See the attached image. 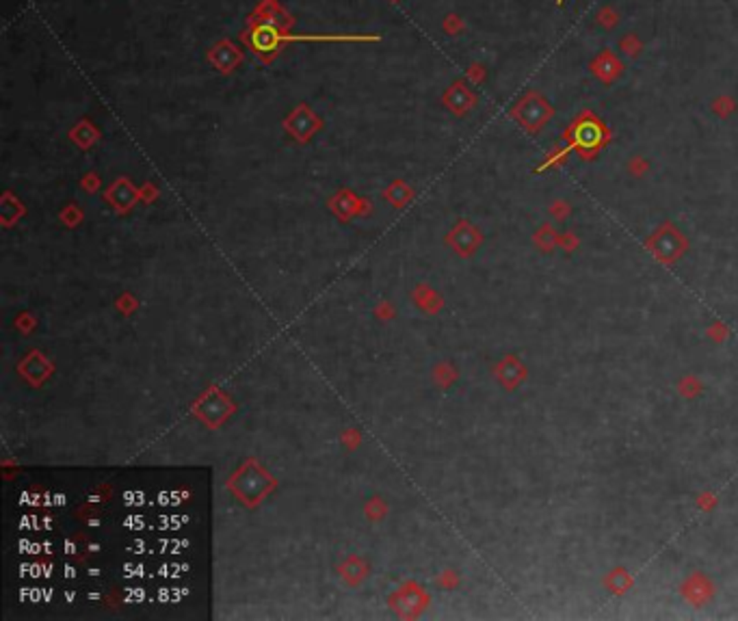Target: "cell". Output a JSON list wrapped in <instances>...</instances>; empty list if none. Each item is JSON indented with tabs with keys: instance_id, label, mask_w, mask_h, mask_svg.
<instances>
[{
	"instance_id": "6da1fadb",
	"label": "cell",
	"mask_w": 738,
	"mask_h": 621,
	"mask_svg": "<svg viewBox=\"0 0 738 621\" xmlns=\"http://www.w3.org/2000/svg\"><path fill=\"white\" fill-rule=\"evenodd\" d=\"M249 48H252L258 56L271 54L275 50H279L288 41H332V39H362V37H336V35H284L282 31H277L271 24H258L252 31L245 35Z\"/></svg>"
},
{
	"instance_id": "7a4b0ae2",
	"label": "cell",
	"mask_w": 738,
	"mask_h": 621,
	"mask_svg": "<svg viewBox=\"0 0 738 621\" xmlns=\"http://www.w3.org/2000/svg\"><path fill=\"white\" fill-rule=\"evenodd\" d=\"M576 139L583 147H587V150H592V147L598 145L600 141V126L594 124V122H587V124H580L578 130H576Z\"/></svg>"
}]
</instances>
